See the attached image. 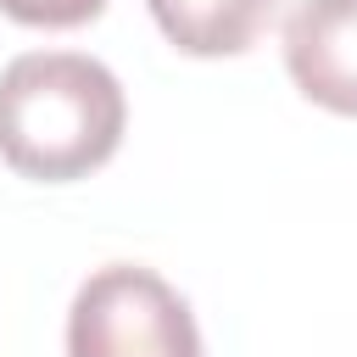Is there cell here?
<instances>
[{"instance_id": "277c9868", "label": "cell", "mask_w": 357, "mask_h": 357, "mask_svg": "<svg viewBox=\"0 0 357 357\" xmlns=\"http://www.w3.org/2000/svg\"><path fill=\"white\" fill-rule=\"evenodd\" d=\"M284 0H151L156 28L184 56H240Z\"/></svg>"}, {"instance_id": "3957f363", "label": "cell", "mask_w": 357, "mask_h": 357, "mask_svg": "<svg viewBox=\"0 0 357 357\" xmlns=\"http://www.w3.org/2000/svg\"><path fill=\"white\" fill-rule=\"evenodd\" d=\"M284 67L307 100L357 117V0H301L284 17Z\"/></svg>"}, {"instance_id": "7a4b0ae2", "label": "cell", "mask_w": 357, "mask_h": 357, "mask_svg": "<svg viewBox=\"0 0 357 357\" xmlns=\"http://www.w3.org/2000/svg\"><path fill=\"white\" fill-rule=\"evenodd\" d=\"M67 357H201V329L162 273L112 262L73 296Z\"/></svg>"}, {"instance_id": "5b68a950", "label": "cell", "mask_w": 357, "mask_h": 357, "mask_svg": "<svg viewBox=\"0 0 357 357\" xmlns=\"http://www.w3.org/2000/svg\"><path fill=\"white\" fill-rule=\"evenodd\" d=\"M0 11L28 28H78V22L100 17L106 0H0Z\"/></svg>"}, {"instance_id": "6da1fadb", "label": "cell", "mask_w": 357, "mask_h": 357, "mask_svg": "<svg viewBox=\"0 0 357 357\" xmlns=\"http://www.w3.org/2000/svg\"><path fill=\"white\" fill-rule=\"evenodd\" d=\"M123 84L78 50H33L0 73V156L11 173L67 184L123 145Z\"/></svg>"}]
</instances>
